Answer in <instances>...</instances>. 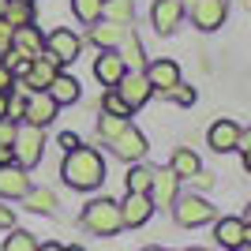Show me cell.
<instances>
[{"instance_id": "1", "label": "cell", "mask_w": 251, "mask_h": 251, "mask_svg": "<svg viewBox=\"0 0 251 251\" xmlns=\"http://www.w3.org/2000/svg\"><path fill=\"white\" fill-rule=\"evenodd\" d=\"M60 176H64V184H72V188L90 191L105 180V157L98 154L94 147H75V150L64 154Z\"/></svg>"}, {"instance_id": "2", "label": "cell", "mask_w": 251, "mask_h": 251, "mask_svg": "<svg viewBox=\"0 0 251 251\" xmlns=\"http://www.w3.org/2000/svg\"><path fill=\"white\" fill-rule=\"evenodd\" d=\"M83 225L94 232V236H116V232L124 229V221H120V202H113V199H94V202H86Z\"/></svg>"}, {"instance_id": "3", "label": "cell", "mask_w": 251, "mask_h": 251, "mask_svg": "<svg viewBox=\"0 0 251 251\" xmlns=\"http://www.w3.org/2000/svg\"><path fill=\"white\" fill-rule=\"evenodd\" d=\"M42 150H45V135H42V127H34V124L15 127V139H11V154H15V165H19V169L38 165V161H42Z\"/></svg>"}, {"instance_id": "4", "label": "cell", "mask_w": 251, "mask_h": 251, "mask_svg": "<svg viewBox=\"0 0 251 251\" xmlns=\"http://www.w3.org/2000/svg\"><path fill=\"white\" fill-rule=\"evenodd\" d=\"M169 210L176 214V225H184V229H199V225L214 221V206H210L202 195H184V199H176Z\"/></svg>"}, {"instance_id": "5", "label": "cell", "mask_w": 251, "mask_h": 251, "mask_svg": "<svg viewBox=\"0 0 251 251\" xmlns=\"http://www.w3.org/2000/svg\"><path fill=\"white\" fill-rule=\"evenodd\" d=\"M113 90L124 98V105L131 109V113H135V109H143V105L150 101V94H154L143 72H124V75H120V83H116Z\"/></svg>"}, {"instance_id": "6", "label": "cell", "mask_w": 251, "mask_h": 251, "mask_svg": "<svg viewBox=\"0 0 251 251\" xmlns=\"http://www.w3.org/2000/svg\"><path fill=\"white\" fill-rule=\"evenodd\" d=\"M79 49H83V42H79V34L68 30V26H56V30L45 38V52H49L56 64H72L75 56H79Z\"/></svg>"}, {"instance_id": "7", "label": "cell", "mask_w": 251, "mask_h": 251, "mask_svg": "<svg viewBox=\"0 0 251 251\" xmlns=\"http://www.w3.org/2000/svg\"><path fill=\"white\" fill-rule=\"evenodd\" d=\"M56 109H60V105L52 101L45 90H30V94H26V105H23V120L34 124V127H45V124L56 120Z\"/></svg>"}, {"instance_id": "8", "label": "cell", "mask_w": 251, "mask_h": 251, "mask_svg": "<svg viewBox=\"0 0 251 251\" xmlns=\"http://www.w3.org/2000/svg\"><path fill=\"white\" fill-rule=\"evenodd\" d=\"M240 131L244 127L236 124V120H229V116H221V120H214L206 131V143L214 154H229V150H236V143H240Z\"/></svg>"}, {"instance_id": "9", "label": "cell", "mask_w": 251, "mask_h": 251, "mask_svg": "<svg viewBox=\"0 0 251 251\" xmlns=\"http://www.w3.org/2000/svg\"><path fill=\"white\" fill-rule=\"evenodd\" d=\"M225 15H229V4H225V0H199V4H191V23L206 34L221 30V26H225Z\"/></svg>"}, {"instance_id": "10", "label": "cell", "mask_w": 251, "mask_h": 251, "mask_svg": "<svg viewBox=\"0 0 251 251\" xmlns=\"http://www.w3.org/2000/svg\"><path fill=\"white\" fill-rule=\"evenodd\" d=\"M109 147H113V154L120 157V161H143V157H147V139H143V131L131 127V124H127L116 139H109Z\"/></svg>"}, {"instance_id": "11", "label": "cell", "mask_w": 251, "mask_h": 251, "mask_svg": "<svg viewBox=\"0 0 251 251\" xmlns=\"http://www.w3.org/2000/svg\"><path fill=\"white\" fill-rule=\"evenodd\" d=\"M184 4L180 0H154V8H150V23H154L157 34H173L184 23Z\"/></svg>"}, {"instance_id": "12", "label": "cell", "mask_w": 251, "mask_h": 251, "mask_svg": "<svg viewBox=\"0 0 251 251\" xmlns=\"http://www.w3.org/2000/svg\"><path fill=\"white\" fill-rule=\"evenodd\" d=\"M176 188H180V180L173 176V169H154V180H150V202L161 210H169L173 202H176Z\"/></svg>"}, {"instance_id": "13", "label": "cell", "mask_w": 251, "mask_h": 251, "mask_svg": "<svg viewBox=\"0 0 251 251\" xmlns=\"http://www.w3.org/2000/svg\"><path fill=\"white\" fill-rule=\"evenodd\" d=\"M248 236H251V232H248V221H244V218H221L218 225H214V240H218L225 251L244 248Z\"/></svg>"}, {"instance_id": "14", "label": "cell", "mask_w": 251, "mask_h": 251, "mask_svg": "<svg viewBox=\"0 0 251 251\" xmlns=\"http://www.w3.org/2000/svg\"><path fill=\"white\" fill-rule=\"evenodd\" d=\"M143 75H147V83H150V90H169L173 83H180V68H176V60H169V56H161V60H150L147 68H143Z\"/></svg>"}, {"instance_id": "15", "label": "cell", "mask_w": 251, "mask_h": 251, "mask_svg": "<svg viewBox=\"0 0 251 251\" xmlns=\"http://www.w3.org/2000/svg\"><path fill=\"white\" fill-rule=\"evenodd\" d=\"M124 72H127V64L120 60V52H116V49H101V56L94 60V79L101 86H116Z\"/></svg>"}, {"instance_id": "16", "label": "cell", "mask_w": 251, "mask_h": 251, "mask_svg": "<svg viewBox=\"0 0 251 251\" xmlns=\"http://www.w3.org/2000/svg\"><path fill=\"white\" fill-rule=\"evenodd\" d=\"M56 68H60V64L52 60L49 52H42V56H34V60H30V68H26V75H23V83L30 86V90H45V86L56 79Z\"/></svg>"}, {"instance_id": "17", "label": "cell", "mask_w": 251, "mask_h": 251, "mask_svg": "<svg viewBox=\"0 0 251 251\" xmlns=\"http://www.w3.org/2000/svg\"><path fill=\"white\" fill-rule=\"evenodd\" d=\"M30 191V176L19 165H0V199H23Z\"/></svg>"}, {"instance_id": "18", "label": "cell", "mask_w": 251, "mask_h": 251, "mask_svg": "<svg viewBox=\"0 0 251 251\" xmlns=\"http://www.w3.org/2000/svg\"><path fill=\"white\" fill-rule=\"evenodd\" d=\"M154 214V202H150V195H139V191H127V199L120 202V221L124 225H143V221Z\"/></svg>"}, {"instance_id": "19", "label": "cell", "mask_w": 251, "mask_h": 251, "mask_svg": "<svg viewBox=\"0 0 251 251\" xmlns=\"http://www.w3.org/2000/svg\"><path fill=\"white\" fill-rule=\"evenodd\" d=\"M11 49H19V52H26V56H42L45 52V38H42V30H38V26H15V30H11Z\"/></svg>"}, {"instance_id": "20", "label": "cell", "mask_w": 251, "mask_h": 251, "mask_svg": "<svg viewBox=\"0 0 251 251\" xmlns=\"http://www.w3.org/2000/svg\"><path fill=\"white\" fill-rule=\"evenodd\" d=\"M45 94H49L56 105H72V101H79V79H75V75H60V72H56V79L45 86Z\"/></svg>"}, {"instance_id": "21", "label": "cell", "mask_w": 251, "mask_h": 251, "mask_svg": "<svg viewBox=\"0 0 251 251\" xmlns=\"http://www.w3.org/2000/svg\"><path fill=\"white\" fill-rule=\"evenodd\" d=\"M0 19L8 23L11 30H15V26H30L34 23V4L30 0H8L4 11H0Z\"/></svg>"}, {"instance_id": "22", "label": "cell", "mask_w": 251, "mask_h": 251, "mask_svg": "<svg viewBox=\"0 0 251 251\" xmlns=\"http://www.w3.org/2000/svg\"><path fill=\"white\" fill-rule=\"evenodd\" d=\"M169 169H173V176H176V180H191V176L202 169V161H199V154H195V150L180 147L176 154H173V165H169Z\"/></svg>"}, {"instance_id": "23", "label": "cell", "mask_w": 251, "mask_h": 251, "mask_svg": "<svg viewBox=\"0 0 251 251\" xmlns=\"http://www.w3.org/2000/svg\"><path fill=\"white\" fill-rule=\"evenodd\" d=\"M101 15H105L109 23L127 26V23H131V15H135V0H101Z\"/></svg>"}, {"instance_id": "24", "label": "cell", "mask_w": 251, "mask_h": 251, "mask_svg": "<svg viewBox=\"0 0 251 251\" xmlns=\"http://www.w3.org/2000/svg\"><path fill=\"white\" fill-rule=\"evenodd\" d=\"M120 60H124L131 72L143 68V45H139L135 30H124V38H120Z\"/></svg>"}, {"instance_id": "25", "label": "cell", "mask_w": 251, "mask_h": 251, "mask_svg": "<svg viewBox=\"0 0 251 251\" xmlns=\"http://www.w3.org/2000/svg\"><path fill=\"white\" fill-rule=\"evenodd\" d=\"M124 30H127V26H120V23H105V26H94L90 38H94L98 49H116L120 38H124Z\"/></svg>"}, {"instance_id": "26", "label": "cell", "mask_w": 251, "mask_h": 251, "mask_svg": "<svg viewBox=\"0 0 251 251\" xmlns=\"http://www.w3.org/2000/svg\"><path fill=\"white\" fill-rule=\"evenodd\" d=\"M23 199H26V210H34V214H52V210H56V195H52V191H26V195H23Z\"/></svg>"}, {"instance_id": "27", "label": "cell", "mask_w": 251, "mask_h": 251, "mask_svg": "<svg viewBox=\"0 0 251 251\" xmlns=\"http://www.w3.org/2000/svg\"><path fill=\"white\" fill-rule=\"evenodd\" d=\"M72 15L79 23H98L101 19V0H72Z\"/></svg>"}, {"instance_id": "28", "label": "cell", "mask_w": 251, "mask_h": 251, "mask_svg": "<svg viewBox=\"0 0 251 251\" xmlns=\"http://www.w3.org/2000/svg\"><path fill=\"white\" fill-rule=\"evenodd\" d=\"M127 127V116H113V113H101V120H98V135L109 143V139H116L120 131Z\"/></svg>"}, {"instance_id": "29", "label": "cell", "mask_w": 251, "mask_h": 251, "mask_svg": "<svg viewBox=\"0 0 251 251\" xmlns=\"http://www.w3.org/2000/svg\"><path fill=\"white\" fill-rule=\"evenodd\" d=\"M150 180H154V169H150V165H135L131 173H127V191L147 195V191H150Z\"/></svg>"}, {"instance_id": "30", "label": "cell", "mask_w": 251, "mask_h": 251, "mask_svg": "<svg viewBox=\"0 0 251 251\" xmlns=\"http://www.w3.org/2000/svg\"><path fill=\"white\" fill-rule=\"evenodd\" d=\"M4 251H38V240H34V232L15 229L8 240H4Z\"/></svg>"}, {"instance_id": "31", "label": "cell", "mask_w": 251, "mask_h": 251, "mask_svg": "<svg viewBox=\"0 0 251 251\" xmlns=\"http://www.w3.org/2000/svg\"><path fill=\"white\" fill-rule=\"evenodd\" d=\"M161 94L169 98V101H176V105H195V86H188V83H173L169 90H161Z\"/></svg>"}, {"instance_id": "32", "label": "cell", "mask_w": 251, "mask_h": 251, "mask_svg": "<svg viewBox=\"0 0 251 251\" xmlns=\"http://www.w3.org/2000/svg\"><path fill=\"white\" fill-rule=\"evenodd\" d=\"M101 105H105V113H113V116H131V109H127V105H124V98L116 94L113 86H109V90H105Z\"/></svg>"}, {"instance_id": "33", "label": "cell", "mask_w": 251, "mask_h": 251, "mask_svg": "<svg viewBox=\"0 0 251 251\" xmlns=\"http://www.w3.org/2000/svg\"><path fill=\"white\" fill-rule=\"evenodd\" d=\"M11 139H15V124H11V120H0V147H11Z\"/></svg>"}, {"instance_id": "34", "label": "cell", "mask_w": 251, "mask_h": 251, "mask_svg": "<svg viewBox=\"0 0 251 251\" xmlns=\"http://www.w3.org/2000/svg\"><path fill=\"white\" fill-rule=\"evenodd\" d=\"M11 49V26L4 19H0V56H4V52Z\"/></svg>"}, {"instance_id": "35", "label": "cell", "mask_w": 251, "mask_h": 251, "mask_svg": "<svg viewBox=\"0 0 251 251\" xmlns=\"http://www.w3.org/2000/svg\"><path fill=\"white\" fill-rule=\"evenodd\" d=\"M191 180H195V188H202V191L214 188V173H206V169H199V173H195Z\"/></svg>"}, {"instance_id": "36", "label": "cell", "mask_w": 251, "mask_h": 251, "mask_svg": "<svg viewBox=\"0 0 251 251\" xmlns=\"http://www.w3.org/2000/svg\"><path fill=\"white\" fill-rule=\"evenodd\" d=\"M0 229H15V214H11V206H0Z\"/></svg>"}, {"instance_id": "37", "label": "cell", "mask_w": 251, "mask_h": 251, "mask_svg": "<svg viewBox=\"0 0 251 251\" xmlns=\"http://www.w3.org/2000/svg\"><path fill=\"white\" fill-rule=\"evenodd\" d=\"M60 147H64V154H68V150L83 147V143H79V135H72V131H64V135H60Z\"/></svg>"}, {"instance_id": "38", "label": "cell", "mask_w": 251, "mask_h": 251, "mask_svg": "<svg viewBox=\"0 0 251 251\" xmlns=\"http://www.w3.org/2000/svg\"><path fill=\"white\" fill-rule=\"evenodd\" d=\"M11 83H15V75H11L8 68L0 64V90H11Z\"/></svg>"}, {"instance_id": "39", "label": "cell", "mask_w": 251, "mask_h": 251, "mask_svg": "<svg viewBox=\"0 0 251 251\" xmlns=\"http://www.w3.org/2000/svg\"><path fill=\"white\" fill-rule=\"evenodd\" d=\"M0 165H15V154H11V147H0Z\"/></svg>"}, {"instance_id": "40", "label": "cell", "mask_w": 251, "mask_h": 251, "mask_svg": "<svg viewBox=\"0 0 251 251\" xmlns=\"http://www.w3.org/2000/svg\"><path fill=\"white\" fill-rule=\"evenodd\" d=\"M4 109H8V90H0V120H4Z\"/></svg>"}, {"instance_id": "41", "label": "cell", "mask_w": 251, "mask_h": 251, "mask_svg": "<svg viewBox=\"0 0 251 251\" xmlns=\"http://www.w3.org/2000/svg\"><path fill=\"white\" fill-rule=\"evenodd\" d=\"M38 251H64V248H60V244H42Z\"/></svg>"}, {"instance_id": "42", "label": "cell", "mask_w": 251, "mask_h": 251, "mask_svg": "<svg viewBox=\"0 0 251 251\" xmlns=\"http://www.w3.org/2000/svg\"><path fill=\"white\" fill-rule=\"evenodd\" d=\"M180 4H184V8H191V4H199V0H180Z\"/></svg>"}, {"instance_id": "43", "label": "cell", "mask_w": 251, "mask_h": 251, "mask_svg": "<svg viewBox=\"0 0 251 251\" xmlns=\"http://www.w3.org/2000/svg\"><path fill=\"white\" fill-rule=\"evenodd\" d=\"M64 251H83V248H75V244H72V248H64Z\"/></svg>"}, {"instance_id": "44", "label": "cell", "mask_w": 251, "mask_h": 251, "mask_svg": "<svg viewBox=\"0 0 251 251\" xmlns=\"http://www.w3.org/2000/svg\"><path fill=\"white\" fill-rule=\"evenodd\" d=\"M143 251H165V248H143Z\"/></svg>"}, {"instance_id": "45", "label": "cell", "mask_w": 251, "mask_h": 251, "mask_svg": "<svg viewBox=\"0 0 251 251\" xmlns=\"http://www.w3.org/2000/svg\"><path fill=\"white\" fill-rule=\"evenodd\" d=\"M232 251H248V244H244V248H232Z\"/></svg>"}, {"instance_id": "46", "label": "cell", "mask_w": 251, "mask_h": 251, "mask_svg": "<svg viewBox=\"0 0 251 251\" xmlns=\"http://www.w3.org/2000/svg\"><path fill=\"white\" fill-rule=\"evenodd\" d=\"M188 251H206V248H188Z\"/></svg>"}]
</instances>
